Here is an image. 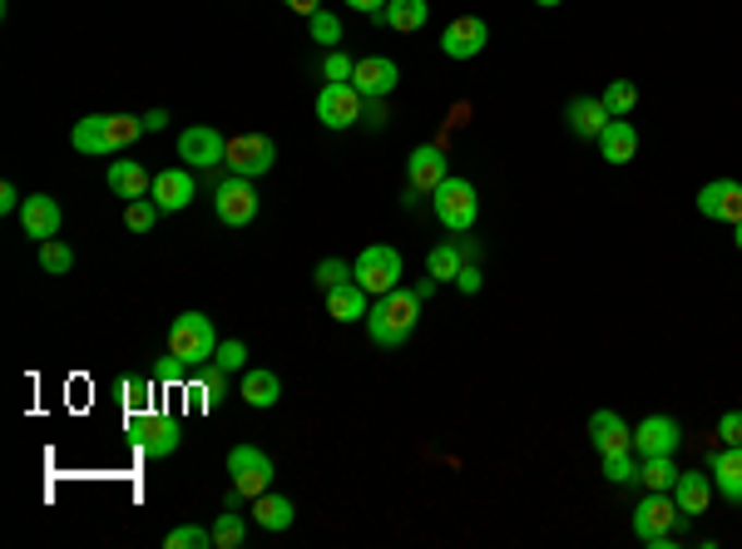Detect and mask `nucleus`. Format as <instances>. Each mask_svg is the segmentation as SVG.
I'll return each mask as SVG.
<instances>
[{
  "label": "nucleus",
  "instance_id": "5",
  "mask_svg": "<svg viewBox=\"0 0 742 549\" xmlns=\"http://www.w3.org/2000/svg\"><path fill=\"white\" fill-rule=\"evenodd\" d=\"M169 352L183 356L188 366L214 362V352H218L214 322H208L204 313H179V317H173V327H169Z\"/></svg>",
  "mask_w": 742,
  "mask_h": 549
},
{
  "label": "nucleus",
  "instance_id": "32",
  "mask_svg": "<svg viewBox=\"0 0 742 549\" xmlns=\"http://www.w3.org/2000/svg\"><path fill=\"white\" fill-rule=\"evenodd\" d=\"M604 109H609L613 119H629L634 114V105H638V85L634 80H609V89H604Z\"/></svg>",
  "mask_w": 742,
  "mask_h": 549
},
{
  "label": "nucleus",
  "instance_id": "45",
  "mask_svg": "<svg viewBox=\"0 0 742 549\" xmlns=\"http://www.w3.org/2000/svg\"><path fill=\"white\" fill-rule=\"evenodd\" d=\"M718 436H722V446H742V411H728V416L718 420Z\"/></svg>",
  "mask_w": 742,
  "mask_h": 549
},
{
  "label": "nucleus",
  "instance_id": "25",
  "mask_svg": "<svg viewBox=\"0 0 742 549\" xmlns=\"http://www.w3.org/2000/svg\"><path fill=\"white\" fill-rule=\"evenodd\" d=\"M109 188H114L119 198H149L154 194V179H149V169H144V163L114 159V163H109Z\"/></svg>",
  "mask_w": 742,
  "mask_h": 549
},
{
  "label": "nucleus",
  "instance_id": "28",
  "mask_svg": "<svg viewBox=\"0 0 742 549\" xmlns=\"http://www.w3.org/2000/svg\"><path fill=\"white\" fill-rule=\"evenodd\" d=\"M253 520H258L263 529H272V535H282V529H292L297 510H292L288 496H272V490H263V496L253 500Z\"/></svg>",
  "mask_w": 742,
  "mask_h": 549
},
{
  "label": "nucleus",
  "instance_id": "50",
  "mask_svg": "<svg viewBox=\"0 0 742 549\" xmlns=\"http://www.w3.org/2000/svg\"><path fill=\"white\" fill-rule=\"evenodd\" d=\"M163 124H169V114H163V109H149V114H144V130H149V134H159Z\"/></svg>",
  "mask_w": 742,
  "mask_h": 549
},
{
  "label": "nucleus",
  "instance_id": "35",
  "mask_svg": "<svg viewBox=\"0 0 742 549\" xmlns=\"http://www.w3.org/2000/svg\"><path fill=\"white\" fill-rule=\"evenodd\" d=\"M154 391H159V381L154 377H124V406L130 411H154Z\"/></svg>",
  "mask_w": 742,
  "mask_h": 549
},
{
  "label": "nucleus",
  "instance_id": "39",
  "mask_svg": "<svg viewBox=\"0 0 742 549\" xmlns=\"http://www.w3.org/2000/svg\"><path fill=\"white\" fill-rule=\"evenodd\" d=\"M163 208L149 204V198H130V208H124V223H130V233H149L154 223H159Z\"/></svg>",
  "mask_w": 742,
  "mask_h": 549
},
{
  "label": "nucleus",
  "instance_id": "23",
  "mask_svg": "<svg viewBox=\"0 0 742 549\" xmlns=\"http://www.w3.org/2000/svg\"><path fill=\"white\" fill-rule=\"evenodd\" d=\"M673 500H678V510L683 515H708V500H713V475H703V471H678V480H673Z\"/></svg>",
  "mask_w": 742,
  "mask_h": 549
},
{
  "label": "nucleus",
  "instance_id": "27",
  "mask_svg": "<svg viewBox=\"0 0 742 549\" xmlns=\"http://www.w3.org/2000/svg\"><path fill=\"white\" fill-rule=\"evenodd\" d=\"M609 109H604V99H589V95H580V99H570V130L580 134V139H599L604 130H609Z\"/></svg>",
  "mask_w": 742,
  "mask_h": 549
},
{
  "label": "nucleus",
  "instance_id": "33",
  "mask_svg": "<svg viewBox=\"0 0 742 549\" xmlns=\"http://www.w3.org/2000/svg\"><path fill=\"white\" fill-rule=\"evenodd\" d=\"M243 535H247V525L233 515V505H228L223 515L214 520V549H238L243 545Z\"/></svg>",
  "mask_w": 742,
  "mask_h": 549
},
{
  "label": "nucleus",
  "instance_id": "1",
  "mask_svg": "<svg viewBox=\"0 0 742 549\" xmlns=\"http://www.w3.org/2000/svg\"><path fill=\"white\" fill-rule=\"evenodd\" d=\"M421 288H391L372 302V313H366V332L377 346H401L421 322Z\"/></svg>",
  "mask_w": 742,
  "mask_h": 549
},
{
  "label": "nucleus",
  "instance_id": "10",
  "mask_svg": "<svg viewBox=\"0 0 742 549\" xmlns=\"http://www.w3.org/2000/svg\"><path fill=\"white\" fill-rule=\"evenodd\" d=\"M214 208H218V218H223L228 228L253 223V218H258V194H253V179H243V173H228V179L218 183Z\"/></svg>",
  "mask_w": 742,
  "mask_h": 549
},
{
  "label": "nucleus",
  "instance_id": "37",
  "mask_svg": "<svg viewBox=\"0 0 742 549\" xmlns=\"http://www.w3.org/2000/svg\"><path fill=\"white\" fill-rule=\"evenodd\" d=\"M214 387H208V377H188V381H183V411H188V416H204V411L208 406H214Z\"/></svg>",
  "mask_w": 742,
  "mask_h": 549
},
{
  "label": "nucleus",
  "instance_id": "2",
  "mask_svg": "<svg viewBox=\"0 0 742 549\" xmlns=\"http://www.w3.org/2000/svg\"><path fill=\"white\" fill-rule=\"evenodd\" d=\"M144 130V114H85L70 130V144H75L80 154H95V159H109V154L130 149Z\"/></svg>",
  "mask_w": 742,
  "mask_h": 549
},
{
  "label": "nucleus",
  "instance_id": "29",
  "mask_svg": "<svg viewBox=\"0 0 742 549\" xmlns=\"http://www.w3.org/2000/svg\"><path fill=\"white\" fill-rule=\"evenodd\" d=\"M278 396H282V381H278V371H268V366H253V371H243V401L247 406H278Z\"/></svg>",
  "mask_w": 742,
  "mask_h": 549
},
{
  "label": "nucleus",
  "instance_id": "52",
  "mask_svg": "<svg viewBox=\"0 0 742 549\" xmlns=\"http://www.w3.org/2000/svg\"><path fill=\"white\" fill-rule=\"evenodd\" d=\"M732 243H738V253H742V223H732Z\"/></svg>",
  "mask_w": 742,
  "mask_h": 549
},
{
  "label": "nucleus",
  "instance_id": "13",
  "mask_svg": "<svg viewBox=\"0 0 742 549\" xmlns=\"http://www.w3.org/2000/svg\"><path fill=\"white\" fill-rule=\"evenodd\" d=\"M228 154V139L208 124H194V130L179 134V159H188V169H218Z\"/></svg>",
  "mask_w": 742,
  "mask_h": 549
},
{
  "label": "nucleus",
  "instance_id": "3",
  "mask_svg": "<svg viewBox=\"0 0 742 549\" xmlns=\"http://www.w3.org/2000/svg\"><path fill=\"white\" fill-rule=\"evenodd\" d=\"M683 525H689V515L678 510L673 490H648V496L638 500V510H634V535L644 539L648 549H668Z\"/></svg>",
  "mask_w": 742,
  "mask_h": 549
},
{
  "label": "nucleus",
  "instance_id": "20",
  "mask_svg": "<svg viewBox=\"0 0 742 549\" xmlns=\"http://www.w3.org/2000/svg\"><path fill=\"white\" fill-rule=\"evenodd\" d=\"M678 441H683V431H678L673 416H648L634 426V451L638 455H673Z\"/></svg>",
  "mask_w": 742,
  "mask_h": 549
},
{
  "label": "nucleus",
  "instance_id": "17",
  "mask_svg": "<svg viewBox=\"0 0 742 549\" xmlns=\"http://www.w3.org/2000/svg\"><path fill=\"white\" fill-rule=\"evenodd\" d=\"M406 179H411V194H436V188L451 179V173H446V154L436 149V144H421V149H411Z\"/></svg>",
  "mask_w": 742,
  "mask_h": 549
},
{
  "label": "nucleus",
  "instance_id": "31",
  "mask_svg": "<svg viewBox=\"0 0 742 549\" xmlns=\"http://www.w3.org/2000/svg\"><path fill=\"white\" fill-rule=\"evenodd\" d=\"M673 480H678L673 455H644V465H638V485H648V490H673Z\"/></svg>",
  "mask_w": 742,
  "mask_h": 549
},
{
  "label": "nucleus",
  "instance_id": "24",
  "mask_svg": "<svg viewBox=\"0 0 742 549\" xmlns=\"http://www.w3.org/2000/svg\"><path fill=\"white\" fill-rule=\"evenodd\" d=\"M327 313L337 317V322H366V313H372V292L362 288V282H342V288L327 292Z\"/></svg>",
  "mask_w": 742,
  "mask_h": 549
},
{
  "label": "nucleus",
  "instance_id": "41",
  "mask_svg": "<svg viewBox=\"0 0 742 549\" xmlns=\"http://www.w3.org/2000/svg\"><path fill=\"white\" fill-rule=\"evenodd\" d=\"M188 371H194V366L169 352L159 366H154V381H159V387H183V381H188Z\"/></svg>",
  "mask_w": 742,
  "mask_h": 549
},
{
  "label": "nucleus",
  "instance_id": "42",
  "mask_svg": "<svg viewBox=\"0 0 742 549\" xmlns=\"http://www.w3.org/2000/svg\"><path fill=\"white\" fill-rule=\"evenodd\" d=\"M307 25H313V40H317V45H327V50H332L337 40H342V21H337L332 11H317V15H307Z\"/></svg>",
  "mask_w": 742,
  "mask_h": 549
},
{
  "label": "nucleus",
  "instance_id": "30",
  "mask_svg": "<svg viewBox=\"0 0 742 549\" xmlns=\"http://www.w3.org/2000/svg\"><path fill=\"white\" fill-rule=\"evenodd\" d=\"M461 268H465V253H461V243H436L430 248V258H426V272L436 282H455L461 278Z\"/></svg>",
  "mask_w": 742,
  "mask_h": 549
},
{
  "label": "nucleus",
  "instance_id": "26",
  "mask_svg": "<svg viewBox=\"0 0 742 549\" xmlns=\"http://www.w3.org/2000/svg\"><path fill=\"white\" fill-rule=\"evenodd\" d=\"M372 21L391 25V30H401V35H411V30H421V25L430 21V0H387V11H377Z\"/></svg>",
  "mask_w": 742,
  "mask_h": 549
},
{
  "label": "nucleus",
  "instance_id": "43",
  "mask_svg": "<svg viewBox=\"0 0 742 549\" xmlns=\"http://www.w3.org/2000/svg\"><path fill=\"white\" fill-rule=\"evenodd\" d=\"M323 75H327V85H352L356 60H352V54H342V50H332V54L323 60Z\"/></svg>",
  "mask_w": 742,
  "mask_h": 549
},
{
  "label": "nucleus",
  "instance_id": "16",
  "mask_svg": "<svg viewBox=\"0 0 742 549\" xmlns=\"http://www.w3.org/2000/svg\"><path fill=\"white\" fill-rule=\"evenodd\" d=\"M60 223H65V213H60V204H54L50 194H31L21 204V228H25V237H35V243L60 237Z\"/></svg>",
  "mask_w": 742,
  "mask_h": 549
},
{
  "label": "nucleus",
  "instance_id": "46",
  "mask_svg": "<svg viewBox=\"0 0 742 549\" xmlns=\"http://www.w3.org/2000/svg\"><path fill=\"white\" fill-rule=\"evenodd\" d=\"M21 188H15V183H0V213H21Z\"/></svg>",
  "mask_w": 742,
  "mask_h": 549
},
{
  "label": "nucleus",
  "instance_id": "8",
  "mask_svg": "<svg viewBox=\"0 0 742 549\" xmlns=\"http://www.w3.org/2000/svg\"><path fill=\"white\" fill-rule=\"evenodd\" d=\"M124 431H130V441L139 446L144 455H149V461H163V455H173L179 451V420L173 416H144V411H130V426H124Z\"/></svg>",
  "mask_w": 742,
  "mask_h": 549
},
{
  "label": "nucleus",
  "instance_id": "6",
  "mask_svg": "<svg viewBox=\"0 0 742 549\" xmlns=\"http://www.w3.org/2000/svg\"><path fill=\"white\" fill-rule=\"evenodd\" d=\"M228 485H233L243 500H258L263 490L272 485V461L268 451H258V446H233L228 451Z\"/></svg>",
  "mask_w": 742,
  "mask_h": 549
},
{
  "label": "nucleus",
  "instance_id": "40",
  "mask_svg": "<svg viewBox=\"0 0 742 549\" xmlns=\"http://www.w3.org/2000/svg\"><path fill=\"white\" fill-rule=\"evenodd\" d=\"M214 366H218V371H243V366H247V342H238V337H228V342H218Z\"/></svg>",
  "mask_w": 742,
  "mask_h": 549
},
{
  "label": "nucleus",
  "instance_id": "51",
  "mask_svg": "<svg viewBox=\"0 0 742 549\" xmlns=\"http://www.w3.org/2000/svg\"><path fill=\"white\" fill-rule=\"evenodd\" d=\"M288 5H292L297 15H317V0H288Z\"/></svg>",
  "mask_w": 742,
  "mask_h": 549
},
{
  "label": "nucleus",
  "instance_id": "53",
  "mask_svg": "<svg viewBox=\"0 0 742 549\" xmlns=\"http://www.w3.org/2000/svg\"><path fill=\"white\" fill-rule=\"evenodd\" d=\"M535 5H545V11H549V5H560V0H535Z\"/></svg>",
  "mask_w": 742,
  "mask_h": 549
},
{
  "label": "nucleus",
  "instance_id": "21",
  "mask_svg": "<svg viewBox=\"0 0 742 549\" xmlns=\"http://www.w3.org/2000/svg\"><path fill=\"white\" fill-rule=\"evenodd\" d=\"M708 475H713V490L732 505H742V446H722V451L708 455Z\"/></svg>",
  "mask_w": 742,
  "mask_h": 549
},
{
  "label": "nucleus",
  "instance_id": "9",
  "mask_svg": "<svg viewBox=\"0 0 742 549\" xmlns=\"http://www.w3.org/2000/svg\"><path fill=\"white\" fill-rule=\"evenodd\" d=\"M223 163H228V173L258 179V173H268L272 163H278V144H272L268 134H233V139H228Z\"/></svg>",
  "mask_w": 742,
  "mask_h": 549
},
{
  "label": "nucleus",
  "instance_id": "18",
  "mask_svg": "<svg viewBox=\"0 0 742 549\" xmlns=\"http://www.w3.org/2000/svg\"><path fill=\"white\" fill-rule=\"evenodd\" d=\"M397 80H401L397 60H387V54H366V60H356L352 85L362 89L366 99H387L391 89H397Z\"/></svg>",
  "mask_w": 742,
  "mask_h": 549
},
{
  "label": "nucleus",
  "instance_id": "49",
  "mask_svg": "<svg viewBox=\"0 0 742 549\" xmlns=\"http://www.w3.org/2000/svg\"><path fill=\"white\" fill-rule=\"evenodd\" d=\"M352 11H362V15H377V11H387V0H346Z\"/></svg>",
  "mask_w": 742,
  "mask_h": 549
},
{
  "label": "nucleus",
  "instance_id": "34",
  "mask_svg": "<svg viewBox=\"0 0 742 549\" xmlns=\"http://www.w3.org/2000/svg\"><path fill=\"white\" fill-rule=\"evenodd\" d=\"M40 268L54 272V278H60V272H70V268H75V248H70V243H60V237L40 243Z\"/></svg>",
  "mask_w": 742,
  "mask_h": 549
},
{
  "label": "nucleus",
  "instance_id": "11",
  "mask_svg": "<svg viewBox=\"0 0 742 549\" xmlns=\"http://www.w3.org/2000/svg\"><path fill=\"white\" fill-rule=\"evenodd\" d=\"M366 109V95L356 85H323L317 95V119H323L327 130H352L356 119Z\"/></svg>",
  "mask_w": 742,
  "mask_h": 549
},
{
  "label": "nucleus",
  "instance_id": "7",
  "mask_svg": "<svg viewBox=\"0 0 742 549\" xmlns=\"http://www.w3.org/2000/svg\"><path fill=\"white\" fill-rule=\"evenodd\" d=\"M352 278L362 282V288L372 292V297H381V292L401 288V253H397V248H387V243H372V248L356 253Z\"/></svg>",
  "mask_w": 742,
  "mask_h": 549
},
{
  "label": "nucleus",
  "instance_id": "44",
  "mask_svg": "<svg viewBox=\"0 0 742 549\" xmlns=\"http://www.w3.org/2000/svg\"><path fill=\"white\" fill-rule=\"evenodd\" d=\"M342 282H352V268H346V263L327 258V263H323V268H317V288H323V292L342 288Z\"/></svg>",
  "mask_w": 742,
  "mask_h": 549
},
{
  "label": "nucleus",
  "instance_id": "4",
  "mask_svg": "<svg viewBox=\"0 0 742 549\" xmlns=\"http://www.w3.org/2000/svg\"><path fill=\"white\" fill-rule=\"evenodd\" d=\"M430 208H436L446 233H471L475 218H481V194H475L471 179H446L441 188L430 194Z\"/></svg>",
  "mask_w": 742,
  "mask_h": 549
},
{
  "label": "nucleus",
  "instance_id": "47",
  "mask_svg": "<svg viewBox=\"0 0 742 549\" xmlns=\"http://www.w3.org/2000/svg\"><path fill=\"white\" fill-rule=\"evenodd\" d=\"M362 119H366V124H372V130H381V124H387L391 114H387V105H381V99H372V105L362 109Z\"/></svg>",
  "mask_w": 742,
  "mask_h": 549
},
{
  "label": "nucleus",
  "instance_id": "12",
  "mask_svg": "<svg viewBox=\"0 0 742 549\" xmlns=\"http://www.w3.org/2000/svg\"><path fill=\"white\" fill-rule=\"evenodd\" d=\"M698 213L713 223H742V183L738 179H713L698 188Z\"/></svg>",
  "mask_w": 742,
  "mask_h": 549
},
{
  "label": "nucleus",
  "instance_id": "15",
  "mask_svg": "<svg viewBox=\"0 0 742 549\" xmlns=\"http://www.w3.org/2000/svg\"><path fill=\"white\" fill-rule=\"evenodd\" d=\"M589 446L599 455H613V451H634V426H629L619 411H594L589 416Z\"/></svg>",
  "mask_w": 742,
  "mask_h": 549
},
{
  "label": "nucleus",
  "instance_id": "38",
  "mask_svg": "<svg viewBox=\"0 0 742 549\" xmlns=\"http://www.w3.org/2000/svg\"><path fill=\"white\" fill-rule=\"evenodd\" d=\"M604 480H613V485H638V465H634V455H629V451L604 455Z\"/></svg>",
  "mask_w": 742,
  "mask_h": 549
},
{
  "label": "nucleus",
  "instance_id": "19",
  "mask_svg": "<svg viewBox=\"0 0 742 549\" xmlns=\"http://www.w3.org/2000/svg\"><path fill=\"white\" fill-rule=\"evenodd\" d=\"M194 194H198V183H194V173L188 169L154 173V204H159L163 213H183V208L194 204Z\"/></svg>",
  "mask_w": 742,
  "mask_h": 549
},
{
  "label": "nucleus",
  "instance_id": "48",
  "mask_svg": "<svg viewBox=\"0 0 742 549\" xmlns=\"http://www.w3.org/2000/svg\"><path fill=\"white\" fill-rule=\"evenodd\" d=\"M455 288H461V292H481V268H471V263H465L461 278H455Z\"/></svg>",
  "mask_w": 742,
  "mask_h": 549
},
{
  "label": "nucleus",
  "instance_id": "22",
  "mask_svg": "<svg viewBox=\"0 0 742 549\" xmlns=\"http://www.w3.org/2000/svg\"><path fill=\"white\" fill-rule=\"evenodd\" d=\"M594 144H599L604 163H613V169H624V163L638 154V130L629 124V119H609V130H604Z\"/></svg>",
  "mask_w": 742,
  "mask_h": 549
},
{
  "label": "nucleus",
  "instance_id": "14",
  "mask_svg": "<svg viewBox=\"0 0 742 549\" xmlns=\"http://www.w3.org/2000/svg\"><path fill=\"white\" fill-rule=\"evenodd\" d=\"M485 40H490V25H485L481 15H461V21H451L441 30V50L451 54V60H475V54L485 50Z\"/></svg>",
  "mask_w": 742,
  "mask_h": 549
},
{
  "label": "nucleus",
  "instance_id": "36",
  "mask_svg": "<svg viewBox=\"0 0 742 549\" xmlns=\"http://www.w3.org/2000/svg\"><path fill=\"white\" fill-rule=\"evenodd\" d=\"M169 549H214V529H198V525H179L163 535Z\"/></svg>",
  "mask_w": 742,
  "mask_h": 549
}]
</instances>
